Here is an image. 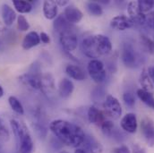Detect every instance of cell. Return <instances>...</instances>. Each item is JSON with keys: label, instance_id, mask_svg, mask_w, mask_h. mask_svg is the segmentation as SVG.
<instances>
[{"label": "cell", "instance_id": "1", "mask_svg": "<svg viewBox=\"0 0 154 153\" xmlns=\"http://www.w3.org/2000/svg\"><path fill=\"white\" fill-rule=\"evenodd\" d=\"M49 130L62 143L74 148L81 146L85 138V133L79 125L63 119L52 121Z\"/></svg>", "mask_w": 154, "mask_h": 153}, {"label": "cell", "instance_id": "2", "mask_svg": "<svg viewBox=\"0 0 154 153\" xmlns=\"http://www.w3.org/2000/svg\"><path fill=\"white\" fill-rule=\"evenodd\" d=\"M10 124L17 142V153L33 152L34 142L27 125L18 119H12Z\"/></svg>", "mask_w": 154, "mask_h": 153}, {"label": "cell", "instance_id": "3", "mask_svg": "<svg viewBox=\"0 0 154 153\" xmlns=\"http://www.w3.org/2000/svg\"><path fill=\"white\" fill-rule=\"evenodd\" d=\"M87 70L89 75L96 83H102L107 77V72L104 64L99 59H91L88 63Z\"/></svg>", "mask_w": 154, "mask_h": 153}, {"label": "cell", "instance_id": "4", "mask_svg": "<svg viewBox=\"0 0 154 153\" xmlns=\"http://www.w3.org/2000/svg\"><path fill=\"white\" fill-rule=\"evenodd\" d=\"M103 108L105 115L110 116L113 119H118L122 115V108L118 99L112 95H107L105 98Z\"/></svg>", "mask_w": 154, "mask_h": 153}, {"label": "cell", "instance_id": "5", "mask_svg": "<svg viewBox=\"0 0 154 153\" xmlns=\"http://www.w3.org/2000/svg\"><path fill=\"white\" fill-rule=\"evenodd\" d=\"M121 57H122V61L126 67L134 68L138 66L139 57L132 44L125 43L124 45Z\"/></svg>", "mask_w": 154, "mask_h": 153}, {"label": "cell", "instance_id": "6", "mask_svg": "<svg viewBox=\"0 0 154 153\" xmlns=\"http://www.w3.org/2000/svg\"><path fill=\"white\" fill-rule=\"evenodd\" d=\"M19 81L24 86L32 90H40L41 89V74L36 71L28 72L22 75L21 76H19Z\"/></svg>", "mask_w": 154, "mask_h": 153}, {"label": "cell", "instance_id": "7", "mask_svg": "<svg viewBox=\"0 0 154 153\" xmlns=\"http://www.w3.org/2000/svg\"><path fill=\"white\" fill-rule=\"evenodd\" d=\"M141 131L143 136L150 147H154V121L148 116H144L141 121Z\"/></svg>", "mask_w": 154, "mask_h": 153}, {"label": "cell", "instance_id": "8", "mask_svg": "<svg viewBox=\"0 0 154 153\" xmlns=\"http://www.w3.org/2000/svg\"><path fill=\"white\" fill-rule=\"evenodd\" d=\"M59 40L63 48L67 52H73L77 48L78 38H77L76 34L71 30L61 32Z\"/></svg>", "mask_w": 154, "mask_h": 153}, {"label": "cell", "instance_id": "9", "mask_svg": "<svg viewBox=\"0 0 154 153\" xmlns=\"http://www.w3.org/2000/svg\"><path fill=\"white\" fill-rule=\"evenodd\" d=\"M127 11L130 15V19L134 24L143 25L146 23V15L141 12L138 6V1H131L127 5Z\"/></svg>", "mask_w": 154, "mask_h": 153}, {"label": "cell", "instance_id": "10", "mask_svg": "<svg viewBox=\"0 0 154 153\" xmlns=\"http://www.w3.org/2000/svg\"><path fill=\"white\" fill-rule=\"evenodd\" d=\"M92 37L100 56L109 55L112 51V43L107 36L103 34H96L93 35Z\"/></svg>", "mask_w": 154, "mask_h": 153}, {"label": "cell", "instance_id": "11", "mask_svg": "<svg viewBox=\"0 0 154 153\" xmlns=\"http://www.w3.org/2000/svg\"><path fill=\"white\" fill-rule=\"evenodd\" d=\"M81 47H82V51L83 52V54L90 58L97 59L99 58V57H100L97 51L95 42L92 36H89V37H86L84 39H82Z\"/></svg>", "mask_w": 154, "mask_h": 153}, {"label": "cell", "instance_id": "12", "mask_svg": "<svg viewBox=\"0 0 154 153\" xmlns=\"http://www.w3.org/2000/svg\"><path fill=\"white\" fill-rule=\"evenodd\" d=\"M82 150L86 153H101L102 146L100 142L92 135H86L82 143Z\"/></svg>", "mask_w": 154, "mask_h": 153}, {"label": "cell", "instance_id": "13", "mask_svg": "<svg viewBox=\"0 0 154 153\" xmlns=\"http://www.w3.org/2000/svg\"><path fill=\"white\" fill-rule=\"evenodd\" d=\"M63 15L70 24H75L82 21L83 17L82 12L73 5H67L63 13Z\"/></svg>", "mask_w": 154, "mask_h": 153}, {"label": "cell", "instance_id": "14", "mask_svg": "<svg viewBox=\"0 0 154 153\" xmlns=\"http://www.w3.org/2000/svg\"><path fill=\"white\" fill-rule=\"evenodd\" d=\"M132 20L125 15H117L111 19L110 26L117 31H125L134 26Z\"/></svg>", "mask_w": 154, "mask_h": 153}, {"label": "cell", "instance_id": "15", "mask_svg": "<svg viewBox=\"0 0 154 153\" xmlns=\"http://www.w3.org/2000/svg\"><path fill=\"white\" fill-rule=\"evenodd\" d=\"M120 124L124 131H125L129 133H135L137 130V126H138L136 115L134 113H127L121 119Z\"/></svg>", "mask_w": 154, "mask_h": 153}, {"label": "cell", "instance_id": "16", "mask_svg": "<svg viewBox=\"0 0 154 153\" xmlns=\"http://www.w3.org/2000/svg\"><path fill=\"white\" fill-rule=\"evenodd\" d=\"M88 120L91 124L100 126L104 121H106V115L95 106H91L87 112Z\"/></svg>", "mask_w": 154, "mask_h": 153}, {"label": "cell", "instance_id": "17", "mask_svg": "<svg viewBox=\"0 0 154 153\" xmlns=\"http://www.w3.org/2000/svg\"><path fill=\"white\" fill-rule=\"evenodd\" d=\"M1 16L3 20V23L5 26H11L15 19H17V15L15 11L7 4H3L1 6Z\"/></svg>", "mask_w": 154, "mask_h": 153}, {"label": "cell", "instance_id": "18", "mask_svg": "<svg viewBox=\"0 0 154 153\" xmlns=\"http://www.w3.org/2000/svg\"><path fill=\"white\" fill-rule=\"evenodd\" d=\"M55 90H56V85H55L54 77L50 74L41 75L40 91H42L45 95H51L54 93Z\"/></svg>", "mask_w": 154, "mask_h": 153}, {"label": "cell", "instance_id": "19", "mask_svg": "<svg viewBox=\"0 0 154 153\" xmlns=\"http://www.w3.org/2000/svg\"><path fill=\"white\" fill-rule=\"evenodd\" d=\"M75 90V85L73 81L67 78H63L58 84V93L61 98L67 99L69 98Z\"/></svg>", "mask_w": 154, "mask_h": 153}, {"label": "cell", "instance_id": "20", "mask_svg": "<svg viewBox=\"0 0 154 153\" xmlns=\"http://www.w3.org/2000/svg\"><path fill=\"white\" fill-rule=\"evenodd\" d=\"M58 6L55 1L47 0L43 3V14L46 19L53 20L57 17Z\"/></svg>", "mask_w": 154, "mask_h": 153}, {"label": "cell", "instance_id": "21", "mask_svg": "<svg viewBox=\"0 0 154 153\" xmlns=\"http://www.w3.org/2000/svg\"><path fill=\"white\" fill-rule=\"evenodd\" d=\"M40 43L39 35L36 32H28L22 41V47L25 50H29L34 47H37Z\"/></svg>", "mask_w": 154, "mask_h": 153}, {"label": "cell", "instance_id": "22", "mask_svg": "<svg viewBox=\"0 0 154 153\" xmlns=\"http://www.w3.org/2000/svg\"><path fill=\"white\" fill-rule=\"evenodd\" d=\"M66 73L68 76L75 81H84L86 79V74L82 68L76 65H68L66 67Z\"/></svg>", "mask_w": 154, "mask_h": 153}, {"label": "cell", "instance_id": "23", "mask_svg": "<svg viewBox=\"0 0 154 153\" xmlns=\"http://www.w3.org/2000/svg\"><path fill=\"white\" fill-rule=\"evenodd\" d=\"M139 81H140V84L142 86V90L151 93V94H153L154 93V84L153 82L152 81L151 78L148 75V72L147 70L143 69L140 78H139Z\"/></svg>", "mask_w": 154, "mask_h": 153}, {"label": "cell", "instance_id": "24", "mask_svg": "<svg viewBox=\"0 0 154 153\" xmlns=\"http://www.w3.org/2000/svg\"><path fill=\"white\" fill-rule=\"evenodd\" d=\"M53 27H54L55 31L59 32V34L66 31L71 30V24L66 21V19L65 18L63 14L57 15V17L55 19V21L53 23Z\"/></svg>", "mask_w": 154, "mask_h": 153}, {"label": "cell", "instance_id": "25", "mask_svg": "<svg viewBox=\"0 0 154 153\" xmlns=\"http://www.w3.org/2000/svg\"><path fill=\"white\" fill-rule=\"evenodd\" d=\"M14 7L15 10L23 14H28L32 11V5L31 1H26V0H14L13 1Z\"/></svg>", "mask_w": 154, "mask_h": 153}, {"label": "cell", "instance_id": "26", "mask_svg": "<svg viewBox=\"0 0 154 153\" xmlns=\"http://www.w3.org/2000/svg\"><path fill=\"white\" fill-rule=\"evenodd\" d=\"M85 7H86L87 12L92 16L98 17L103 14V8L100 5V4H99L98 2L89 1L85 4Z\"/></svg>", "mask_w": 154, "mask_h": 153}, {"label": "cell", "instance_id": "27", "mask_svg": "<svg viewBox=\"0 0 154 153\" xmlns=\"http://www.w3.org/2000/svg\"><path fill=\"white\" fill-rule=\"evenodd\" d=\"M136 94L138 96V98L148 107H150L151 109H154V97L153 94H151L142 89L137 90Z\"/></svg>", "mask_w": 154, "mask_h": 153}, {"label": "cell", "instance_id": "28", "mask_svg": "<svg viewBox=\"0 0 154 153\" xmlns=\"http://www.w3.org/2000/svg\"><path fill=\"white\" fill-rule=\"evenodd\" d=\"M8 103L12 109L13 111H14L18 115H23L24 114V109L21 101L14 96H10L8 98Z\"/></svg>", "mask_w": 154, "mask_h": 153}, {"label": "cell", "instance_id": "29", "mask_svg": "<svg viewBox=\"0 0 154 153\" xmlns=\"http://www.w3.org/2000/svg\"><path fill=\"white\" fill-rule=\"evenodd\" d=\"M101 131L103 133L104 135L108 136V137H111L113 133L115 132V124L112 121L110 120H106L103 122V124L100 125Z\"/></svg>", "mask_w": 154, "mask_h": 153}, {"label": "cell", "instance_id": "30", "mask_svg": "<svg viewBox=\"0 0 154 153\" xmlns=\"http://www.w3.org/2000/svg\"><path fill=\"white\" fill-rule=\"evenodd\" d=\"M16 20H17V28L19 31L27 32L30 29V23L24 15H23V14L18 15Z\"/></svg>", "mask_w": 154, "mask_h": 153}, {"label": "cell", "instance_id": "31", "mask_svg": "<svg viewBox=\"0 0 154 153\" xmlns=\"http://www.w3.org/2000/svg\"><path fill=\"white\" fill-rule=\"evenodd\" d=\"M138 6L142 13H147L151 11L154 6L153 0H141L138 1Z\"/></svg>", "mask_w": 154, "mask_h": 153}, {"label": "cell", "instance_id": "32", "mask_svg": "<svg viewBox=\"0 0 154 153\" xmlns=\"http://www.w3.org/2000/svg\"><path fill=\"white\" fill-rule=\"evenodd\" d=\"M141 42L143 44V46L148 50V52L150 53H153L154 52V41L150 38H148L145 35H142L141 36Z\"/></svg>", "mask_w": 154, "mask_h": 153}, {"label": "cell", "instance_id": "33", "mask_svg": "<svg viewBox=\"0 0 154 153\" xmlns=\"http://www.w3.org/2000/svg\"><path fill=\"white\" fill-rule=\"evenodd\" d=\"M123 100L125 102V104L130 108L134 107V104H135V98H134V95L130 92V91H126L124 93L123 95Z\"/></svg>", "mask_w": 154, "mask_h": 153}, {"label": "cell", "instance_id": "34", "mask_svg": "<svg viewBox=\"0 0 154 153\" xmlns=\"http://www.w3.org/2000/svg\"><path fill=\"white\" fill-rule=\"evenodd\" d=\"M0 139L3 141H8L10 139V133L4 125H0Z\"/></svg>", "mask_w": 154, "mask_h": 153}, {"label": "cell", "instance_id": "35", "mask_svg": "<svg viewBox=\"0 0 154 153\" xmlns=\"http://www.w3.org/2000/svg\"><path fill=\"white\" fill-rule=\"evenodd\" d=\"M112 153H131L129 148L125 145H121L112 150Z\"/></svg>", "mask_w": 154, "mask_h": 153}, {"label": "cell", "instance_id": "36", "mask_svg": "<svg viewBox=\"0 0 154 153\" xmlns=\"http://www.w3.org/2000/svg\"><path fill=\"white\" fill-rule=\"evenodd\" d=\"M146 23H147L150 27L153 28L154 30V11L153 12H151V13L146 16Z\"/></svg>", "mask_w": 154, "mask_h": 153}, {"label": "cell", "instance_id": "37", "mask_svg": "<svg viewBox=\"0 0 154 153\" xmlns=\"http://www.w3.org/2000/svg\"><path fill=\"white\" fill-rule=\"evenodd\" d=\"M39 38H40V41L43 42L44 44H49L50 43V37L48 33L42 32L40 34H39Z\"/></svg>", "mask_w": 154, "mask_h": 153}, {"label": "cell", "instance_id": "38", "mask_svg": "<svg viewBox=\"0 0 154 153\" xmlns=\"http://www.w3.org/2000/svg\"><path fill=\"white\" fill-rule=\"evenodd\" d=\"M132 153H146L145 150L138 144L132 145Z\"/></svg>", "mask_w": 154, "mask_h": 153}, {"label": "cell", "instance_id": "39", "mask_svg": "<svg viewBox=\"0 0 154 153\" xmlns=\"http://www.w3.org/2000/svg\"><path fill=\"white\" fill-rule=\"evenodd\" d=\"M147 72H148V75H149V76H150L151 80H152V81L153 82L154 84V65L149 66V68L147 69Z\"/></svg>", "mask_w": 154, "mask_h": 153}, {"label": "cell", "instance_id": "40", "mask_svg": "<svg viewBox=\"0 0 154 153\" xmlns=\"http://www.w3.org/2000/svg\"><path fill=\"white\" fill-rule=\"evenodd\" d=\"M55 2L57 5V6H66L68 4V1H60V0H58V1H55Z\"/></svg>", "mask_w": 154, "mask_h": 153}, {"label": "cell", "instance_id": "41", "mask_svg": "<svg viewBox=\"0 0 154 153\" xmlns=\"http://www.w3.org/2000/svg\"><path fill=\"white\" fill-rule=\"evenodd\" d=\"M3 95H4V89H3V87L1 86V84H0V98H2Z\"/></svg>", "mask_w": 154, "mask_h": 153}, {"label": "cell", "instance_id": "42", "mask_svg": "<svg viewBox=\"0 0 154 153\" xmlns=\"http://www.w3.org/2000/svg\"><path fill=\"white\" fill-rule=\"evenodd\" d=\"M75 153H86L82 148H80V149H77L76 151H75Z\"/></svg>", "mask_w": 154, "mask_h": 153}, {"label": "cell", "instance_id": "43", "mask_svg": "<svg viewBox=\"0 0 154 153\" xmlns=\"http://www.w3.org/2000/svg\"><path fill=\"white\" fill-rule=\"evenodd\" d=\"M60 153H69V152H67V151H61Z\"/></svg>", "mask_w": 154, "mask_h": 153}, {"label": "cell", "instance_id": "44", "mask_svg": "<svg viewBox=\"0 0 154 153\" xmlns=\"http://www.w3.org/2000/svg\"><path fill=\"white\" fill-rule=\"evenodd\" d=\"M0 125H1V119H0Z\"/></svg>", "mask_w": 154, "mask_h": 153}, {"label": "cell", "instance_id": "45", "mask_svg": "<svg viewBox=\"0 0 154 153\" xmlns=\"http://www.w3.org/2000/svg\"><path fill=\"white\" fill-rule=\"evenodd\" d=\"M0 152H1V147H0Z\"/></svg>", "mask_w": 154, "mask_h": 153}]
</instances>
